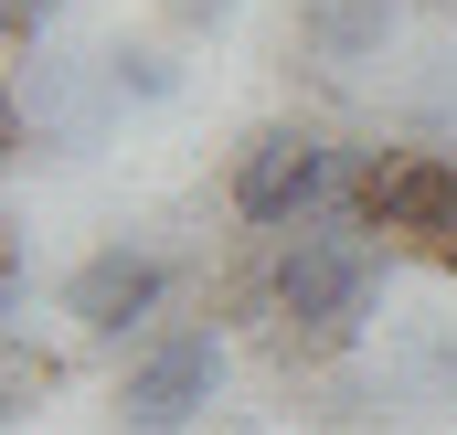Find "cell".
<instances>
[{"label": "cell", "instance_id": "6da1fadb", "mask_svg": "<svg viewBox=\"0 0 457 435\" xmlns=\"http://www.w3.org/2000/svg\"><path fill=\"white\" fill-rule=\"evenodd\" d=\"M383 266H394V244L351 202H330V213L245 244L234 276H224V308L277 361H341L351 340H361V319H372V298H383Z\"/></svg>", "mask_w": 457, "mask_h": 435}, {"label": "cell", "instance_id": "7a4b0ae2", "mask_svg": "<svg viewBox=\"0 0 457 435\" xmlns=\"http://www.w3.org/2000/svg\"><path fill=\"white\" fill-rule=\"evenodd\" d=\"M341 202L372 223L394 255H415V266L457 276V149H404V138L351 149Z\"/></svg>", "mask_w": 457, "mask_h": 435}, {"label": "cell", "instance_id": "3957f363", "mask_svg": "<svg viewBox=\"0 0 457 435\" xmlns=\"http://www.w3.org/2000/svg\"><path fill=\"white\" fill-rule=\"evenodd\" d=\"M351 181V149L330 127H309V117H266L245 149H234V181H224V213L245 244H266V234H287V223L330 213Z\"/></svg>", "mask_w": 457, "mask_h": 435}, {"label": "cell", "instance_id": "277c9868", "mask_svg": "<svg viewBox=\"0 0 457 435\" xmlns=\"http://www.w3.org/2000/svg\"><path fill=\"white\" fill-rule=\"evenodd\" d=\"M224 382V319H170L149 329L128 361H117V393H107V425L117 435H181Z\"/></svg>", "mask_w": 457, "mask_h": 435}, {"label": "cell", "instance_id": "5b68a950", "mask_svg": "<svg viewBox=\"0 0 457 435\" xmlns=\"http://www.w3.org/2000/svg\"><path fill=\"white\" fill-rule=\"evenodd\" d=\"M160 298H170V255H149V244H96L75 276H64V319L86 329L96 350H117V340H149V319H160Z\"/></svg>", "mask_w": 457, "mask_h": 435}, {"label": "cell", "instance_id": "8992f818", "mask_svg": "<svg viewBox=\"0 0 457 435\" xmlns=\"http://www.w3.org/2000/svg\"><path fill=\"white\" fill-rule=\"evenodd\" d=\"M383 32H394V0H309V53L351 75L361 53H383Z\"/></svg>", "mask_w": 457, "mask_h": 435}, {"label": "cell", "instance_id": "52a82bcc", "mask_svg": "<svg viewBox=\"0 0 457 435\" xmlns=\"http://www.w3.org/2000/svg\"><path fill=\"white\" fill-rule=\"evenodd\" d=\"M117 96H170V86H181V75H170V53H160V43H117Z\"/></svg>", "mask_w": 457, "mask_h": 435}, {"label": "cell", "instance_id": "ba28073f", "mask_svg": "<svg viewBox=\"0 0 457 435\" xmlns=\"http://www.w3.org/2000/svg\"><path fill=\"white\" fill-rule=\"evenodd\" d=\"M224 21V0H170V32H213Z\"/></svg>", "mask_w": 457, "mask_h": 435}]
</instances>
